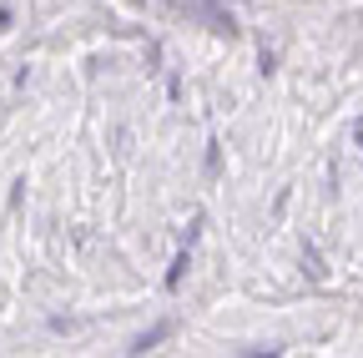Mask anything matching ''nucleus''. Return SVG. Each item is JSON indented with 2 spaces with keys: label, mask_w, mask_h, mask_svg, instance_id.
<instances>
[{
  "label": "nucleus",
  "mask_w": 363,
  "mask_h": 358,
  "mask_svg": "<svg viewBox=\"0 0 363 358\" xmlns=\"http://www.w3.org/2000/svg\"><path fill=\"white\" fill-rule=\"evenodd\" d=\"M358 142H363V121H358Z\"/></svg>",
  "instance_id": "obj_1"
}]
</instances>
